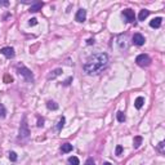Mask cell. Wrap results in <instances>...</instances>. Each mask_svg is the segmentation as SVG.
I'll list each match as a JSON object with an SVG mask.
<instances>
[{
  "mask_svg": "<svg viewBox=\"0 0 165 165\" xmlns=\"http://www.w3.org/2000/svg\"><path fill=\"white\" fill-rule=\"evenodd\" d=\"M107 64H108V56L106 53L93 54L84 63V71L88 75H97L107 67Z\"/></svg>",
  "mask_w": 165,
  "mask_h": 165,
  "instance_id": "6da1fadb",
  "label": "cell"
},
{
  "mask_svg": "<svg viewBox=\"0 0 165 165\" xmlns=\"http://www.w3.org/2000/svg\"><path fill=\"white\" fill-rule=\"evenodd\" d=\"M28 138H30V129H28V125L26 123V116H23L22 123H21L20 126V135H18V139L22 141V142H27Z\"/></svg>",
  "mask_w": 165,
  "mask_h": 165,
  "instance_id": "7a4b0ae2",
  "label": "cell"
},
{
  "mask_svg": "<svg viewBox=\"0 0 165 165\" xmlns=\"http://www.w3.org/2000/svg\"><path fill=\"white\" fill-rule=\"evenodd\" d=\"M17 71H18V74H20V75H22L23 78H25V80H27V81H32V80H34V75H32V72H31L27 67H25V66H18Z\"/></svg>",
  "mask_w": 165,
  "mask_h": 165,
  "instance_id": "3957f363",
  "label": "cell"
},
{
  "mask_svg": "<svg viewBox=\"0 0 165 165\" xmlns=\"http://www.w3.org/2000/svg\"><path fill=\"white\" fill-rule=\"evenodd\" d=\"M135 62H137L138 66L141 67H147L151 64V58L147 56V54H139V56L135 58Z\"/></svg>",
  "mask_w": 165,
  "mask_h": 165,
  "instance_id": "277c9868",
  "label": "cell"
},
{
  "mask_svg": "<svg viewBox=\"0 0 165 165\" xmlns=\"http://www.w3.org/2000/svg\"><path fill=\"white\" fill-rule=\"evenodd\" d=\"M123 16L125 17L126 22H134V20H135L134 12L131 11V9H124V11H123Z\"/></svg>",
  "mask_w": 165,
  "mask_h": 165,
  "instance_id": "5b68a950",
  "label": "cell"
},
{
  "mask_svg": "<svg viewBox=\"0 0 165 165\" xmlns=\"http://www.w3.org/2000/svg\"><path fill=\"white\" fill-rule=\"evenodd\" d=\"M0 53L1 54H4V56L7 57V58H13L14 57V49L12 47H5V48H1V49H0Z\"/></svg>",
  "mask_w": 165,
  "mask_h": 165,
  "instance_id": "8992f818",
  "label": "cell"
},
{
  "mask_svg": "<svg viewBox=\"0 0 165 165\" xmlns=\"http://www.w3.org/2000/svg\"><path fill=\"white\" fill-rule=\"evenodd\" d=\"M75 20L78 21V22H84V21L87 20V11H85V9H79L76 16H75Z\"/></svg>",
  "mask_w": 165,
  "mask_h": 165,
  "instance_id": "52a82bcc",
  "label": "cell"
},
{
  "mask_svg": "<svg viewBox=\"0 0 165 165\" xmlns=\"http://www.w3.org/2000/svg\"><path fill=\"white\" fill-rule=\"evenodd\" d=\"M145 37H143V35L141 34H134L133 35V43H134L135 45H138V47H142L143 44H145Z\"/></svg>",
  "mask_w": 165,
  "mask_h": 165,
  "instance_id": "ba28073f",
  "label": "cell"
},
{
  "mask_svg": "<svg viewBox=\"0 0 165 165\" xmlns=\"http://www.w3.org/2000/svg\"><path fill=\"white\" fill-rule=\"evenodd\" d=\"M161 23H162V18L161 17H156V18H154V20L150 22V26H151L152 28H159L160 26H161Z\"/></svg>",
  "mask_w": 165,
  "mask_h": 165,
  "instance_id": "9c48e42d",
  "label": "cell"
},
{
  "mask_svg": "<svg viewBox=\"0 0 165 165\" xmlns=\"http://www.w3.org/2000/svg\"><path fill=\"white\" fill-rule=\"evenodd\" d=\"M43 5H44V4L41 3V1H36V3H34L32 4V5H31V8H30V12H37V11H40V9L43 8Z\"/></svg>",
  "mask_w": 165,
  "mask_h": 165,
  "instance_id": "30bf717a",
  "label": "cell"
},
{
  "mask_svg": "<svg viewBox=\"0 0 165 165\" xmlns=\"http://www.w3.org/2000/svg\"><path fill=\"white\" fill-rule=\"evenodd\" d=\"M61 150H62V152H63V154L71 152V151H72V145H70V143H63V145H62V147H61Z\"/></svg>",
  "mask_w": 165,
  "mask_h": 165,
  "instance_id": "8fae6325",
  "label": "cell"
},
{
  "mask_svg": "<svg viewBox=\"0 0 165 165\" xmlns=\"http://www.w3.org/2000/svg\"><path fill=\"white\" fill-rule=\"evenodd\" d=\"M143 103H145V98H143V97H138L137 99H135V102H134V106H135V108H137V110L142 108Z\"/></svg>",
  "mask_w": 165,
  "mask_h": 165,
  "instance_id": "7c38bea8",
  "label": "cell"
},
{
  "mask_svg": "<svg viewBox=\"0 0 165 165\" xmlns=\"http://www.w3.org/2000/svg\"><path fill=\"white\" fill-rule=\"evenodd\" d=\"M148 14H150V11H147V9H143V11H141L139 16H138V20H139V21H145L146 18L148 17Z\"/></svg>",
  "mask_w": 165,
  "mask_h": 165,
  "instance_id": "4fadbf2b",
  "label": "cell"
},
{
  "mask_svg": "<svg viewBox=\"0 0 165 165\" xmlns=\"http://www.w3.org/2000/svg\"><path fill=\"white\" fill-rule=\"evenodd\" d=\"M61 74H62V70H61V68H57V70H54L51 75L48 76V79H49V80H51V79H54V78H57L58 75H61Z\"/></svg>",
  "mask_w": 165,
  "mask_h": 165,
  "instance_id": "5bb4252c",
  "label": "cell"
},
{
  "mask_svg": "<svg viewBox=\"0 0 165 165\" xmlns=\"http://www.w3.org/2000/svg\"><path fill=\"white\" fill-rule=\"evenodd\" d=\"M47 107L49 110H57V108H58V105H57L54 101H48L47 102Z\"/></svg>",
  "mask_w": 165,
  "mask_h": 165,
  "instance_id": "9a60e30c",
  "label": "cell"
},
{
  "mask_svg": "<svg viewBox=\"0 0 165 165\" xmlns=\"http://www.w3.org/2000/svg\"><path fill=\"white\" fill-rule=\"evenodd\" d=\"M141 143H142V137H141V135H137V137H134V148L139 147Z\"/></svg>",
  "mask_w": 165,
  "mask_h": 165,
  "instance_id": "2e32d148",
  "label": "cell"
},
{
  "mask_svg": "<svg viewBox=\"0 0 165 165\" xmlns=\"http://www.w3.org/2000/svg\"><path fill=\"white\" fill-rule=\"evenodd\" d=\"M68 162H70L71 165H79L80 162H79V159L76 156H71L70 159H68Z\"/></svg>",
  "mask_w": 165,
  "mask_h": 165,
  "instance_id": "e0dca14e",
  "label": "cell"
},
{
  "mask_svg": "<svg viewBox=\"0 0 165 165\" xmlns=\"http://www.w3.org/2000/svg\"><path fill=\"white\" fill-rule=\"evenodd\" d=\"M5 115H7V110H5V107H4V105L0 103V118L4 119V118H5Z\"/></svg>",
  "mask_w": 165,
  "mask_h": 165,
  "instance_id": "ac0fdd59",
  "label": "cell"
},
{
  "mask_svg": "<svg viewBox=\"0 0 165 165\" xmlns=\"http://www.w3.org/2000/svg\"><path fill=\"white\" fill-rule=\"evenodd\" d=\"M116 118H118V121H120V123H124L125 121V115H124V112H118V115H116Z\"/></svg>",
  "mask_w": 165,
  "mask_h": 165,
  "instance_id": "d6986e66",
  "label": "cell"
},
{
  "mask_svg": "<svg viewBox=\"0 0 165 165\" xmlns=\"http://www.w3.org/2000/svg\"><path fill=\"white\" fill-rule=\"evenodd\" d=\"M64 121H66V120H64V118H63V116H62V118L59 119V121H58V125H57V130H61V129L63 128Z\"/></svg>",
  "mask_w": 165,
  "mask_h": 165,
  "instance_id": "ffe728a7",
  "label": "cell"
},
{
  "mask_svg": "<svg viewBox=\"0 0 165 165\" xmlns=\"http://www.w3.org/2000/svg\"><path fill=\"white\" fill-rule=\"evenodd\" d=\"M157 151H159L160 154H164V142H160L159 145H157Z\"/></svg>",
  "mask_w": 165,
  "mask_h": 165,
  "instance_id": "44dd1931",
  "label": "cell"
},
{
  "mask_svg": "<svg viewBox=\"0 0 165 165\" xmlns=\"http://www.w3.org/2000/svg\"><path fill=\"white\" fill-rule=\"evenodd\" d=\"M9 159H11V161H16V160H17V154L12 151L11 154H9Z\"/></svg>",
  "mask_w": 165,
  "mask_h": 165,
  "instance_id": "7402d4cb",
  "label": "cell"
},
{
  "mask_svg": "<svg viewBox=\"0 0 165 165\" xmlns=\"http://www.w3.org/2000/svg\"><path fill=\"white\" fill-rule=\"evenodd\" d=\"M85 165H95V162H94V160H93L92 157H89V159L85 161Z\"/></svg>",
  "mask_w": 165,
  "mask_h": 165,
  "instance_id": "603a6c76",
  "label": "cell"
},
{
  "mask_svg": "<svg viewBox=\"0 0 165 165\" xmlns=\"http://www.w3.org/2000/svg\"><path fill=\"white\" fill-rule=\"evenodd\" d=\"M36 23H37V20H36V18H31V20L28 21V25H30V26H35Z\"/></svg>",
  "mask_w": 165,
  "mask_h": 165,
  "instance_id": "cb8c5ba5",
  "label": "cell"
},
{
  "mask_svg": "<svg viewBox=\"0 0 165 165\" xmlns=\"http://www.w3.org/2000/svg\"><path fill=\"white\" fill-rule=\"evenodd\" d=\"M43 125H44V119L39 118V119H37V126H39V128H41Z\"/></svg>",
  "mask_w": 165,
  "mask_h": 165,
  "instance_id": "d4e9b609",
  "label": "cell"
},
{
  "mask_svg": "<svg viewBox=\"0 0 165 165\" xmlns=\"http://www.w3.org/2000/svg\"><path fill=\"white\" fill-rule=\"evenodd\" d=\"M4 81H5V83H12V81H13V78H12V76H9V75H5Z\"/></svg>",
  "mask_w": 165,
  "mask_h": 165,
  "instance_id": "484cf974",
  "label": "cell"
},
{
  "mask_svg": "<svg viewBox=\"0 0 165 165\" xmlns=\"http://www.w3.org/2000/svg\"><path fill=\"white\" fill-rule=\"evenodd\" d=\"M121 152H123V147H121V146H118V147H116L115 154H116V155H121Z\"/></svg>",
  "mask_w": 165,
  "mask_h": 165,
  "instance_id": "4316f807",
  "label": "cell"
},
{
  "mask_svg": "<svg viewBox=\"0 0 165 165\" xmlns=\"http://www.w3.org/2000/svg\"><path fill=\"white\" fill-rule=\"evenodd\" d=\"M71 80H72V78H68L67 80H66V81L63 83V84H64V85H68V84H70V81H71Z\"/></svg>",
  "mask_w": 165,
  "mask_h": 165,
  "instance_id": "83f0119b",
  "label": "cell"
},
{
  "mask_svg": "<svg viewBox=\"0 0 165 165\" xmlns=\"http://www.w3.org/2000/svg\"><path fill=\"white\" fill-rule=\"evenodd\" d=\"M8 1H0V5H8Z\"/></svg>",
  "mask_w": 165,
  "mask_h": 165,
  "instance_id": "f1b7e54d",
  "label": "cell"
},
{
  "mask_svg": "<svg viewBox=\"0 0 165 165\" xmlns=\"http://www.w3.org/2000/svg\"><path fill=\"white\" fill-rule=\"evenodd\" d=\"M88 44H94V39H89L88 40Z\"/></svg>",
  "mask_w": 165,
  "mask_h": 165,
  "instance_id": "f546056e",
  "label": "cell"
},
{
  "mask_svg": "<svg viewBox=\"0 0 165 165\" xmlns=\"http://www.w3.org/2000/svg\"><path fill=\"white\" fill-rule=\"evenodd\" d=\"M103 165H112L111 162H103Z\"/></svg>",
  "mask_w": 165,
  "mask_h": 165,
  "instance_id": "4dcf8cb0",
  "label": "cell"
}]
</instances>
